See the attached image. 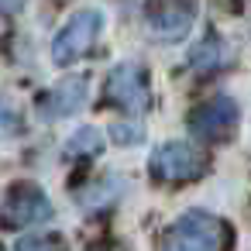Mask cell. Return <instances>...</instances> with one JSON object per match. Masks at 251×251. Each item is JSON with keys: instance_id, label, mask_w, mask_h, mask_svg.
Segmentation results:
<instances>
[{"instance_id": "cell-1", "label": "cell", "mask_w": 251, "mask_h": 251, "mask_svg": "<svg viewBox=\"0 0 251 251\" xmlns=\"http://www.w3.org/2000/svg\"><path fill=\"white\" fill-rule=\"evenodd\" d=\"M230 227L203 210H189L182 213L176 224H169V230L162 234V251H230Z\"/></svg>"}, {"instance_id": "cell-2", "label": "cell", "mask_w": 251, "mask_h": 251, "mask_svg": "<svg viewBox=\"0 0 251 251\" xmlns=\"http://www.w3.org/2000/svg\"><path fill=\"white\" fill-rule=\"evenodd\" d=\"M103 103H110L124 114H145L151 103L145 69L138 62H124V66L110 69V76L103 83Z\"/></svg>"}, {"instance_id": "cell-3", "label": "cell", "mask_w": 251, "mask_h": 251, "mask_svg": "<svg viewBox=\"0 0 251 251\" xmlns=\"http://www.w3.org/2000/svg\"><path fill=\"white\" fill-rule=\"evenodd\" d=\"M100 31H103L100 11H76V14L66 21V28L55 35V42H52V59H55L59 66H73L76 59H83V55L97 45Z\"/></svg>"}, {"instance_id": "cell-4", "label": "cell", "mask_w": 251, "mask_h": 251, "mask_svg": "<svg viewBox=\"0 0 251 251\" xmlns=\"http://www.w3.org/2000/svg\"><path fill=\"white\" fill-rule=\"evenodd\" d=\"M148 165L158 182H193L206 172V155L186 141H169L151 151Z\"/></svg>"}, {"instance_id": "cell-5", "label": "cell", "mask_w": 251, "mask_h": 251, "mask_svg": "<svg viewBox=\"0 0 251 251\" xmlns=\"http://www.w3.org/2000/svg\"><path fill=\"white\" fill-rule=\"evenodd\" d=\"M49 217H52V203H49L45 189L35 182H14L4 196V206H0V224L7 230H21V227L42 224Z\"/></svg>"}, {"instance_id": "cell-6", "label": "cell", "mask_w": 251, "mask_h": 251, "mask_svg": "<svg viewBox=\"0 0 251 251\" xmlns=\"http://www.w3.org/2000/svg\"><path fill=\"white\" fill-rule=\"evenodd\" d=\"M196 11H200V0H148L145 4L148 28L165 42L186 38V31L196 21Z\"/></svg>"}, {"instance_id": "cell-7", "label": "cell", "mask_w": 251, "mask_h": 251, "mask_svg": "<svg viewBox=\"0 0 251 251\" xmlns=\"http://www.w3.org/2000/svg\"><path fill=\"white\" fill-rule=\"evenodd\" d=\"M237 127V103L230 97H213L189 114V131L203 141H227Z\"/></svg>"}, {"instance_id": "cell-8", "label": "cell", "mask_w": 251, "mask_h": 251, "mask_svg": "<svg viewBox=\"0 0 251 251\" xmlns=\"http://www.w3.org/2000/svg\"><path fill=\"white\" fill-rule=\"evenodd\" d=\"M86 100V79L83 76H73V79H62L59 86H52L42 100H38V114L42 121H59L66 114H76Z\"/></svg>"}, {"instance_id": "cell-9", "label": "cell", "mask_w": 251, "mask_h": 251, "mask_svg": "<svg viewBox=\"0 0 251 251\" xmlns=\"http://www.w3.org/2000/svg\"><path fill=\"white\" fill-rule=\"evenodd\" d=\"M69 155H76V158H90V155H97L100 148H103V134L97 131V127H79L73 138H69Z\"/></svg>"}, {"instance_id": "cell-10", "label": "cell", "mask_w": 251, "mask_h": 251, "mask_svg": "<svg viewBox=\"0 0 251 251\" xmlns=\"http://www.w3.org/2000/svg\"><path fill=\"white\" fill-rule=\"evenodd\" d=\"M18 251H66V241L59 234H35V237H21Z\"/></svg>"}, {"instance_id": "cell-11", "label": "cell", "mask_w": 251, "mask_h": 251, "mask_svg": "<svg viewBox=\"0 0 251 251\" xmlns=\"http://www.w3.org/2000/svg\"><path fill=\"white\" fill-rule=\"evenodd\" d=\"M220 62H224V59H220V45H217L213 38L203 42V45L193 52V66H196V69H217Z\"/></svg>"}, {"instance_id": "cell-12", "label": "cell", "mask_w": 251, "mask_h": 251, "mask_svg": "<svg viewBox=\"0 0 251 251\" xmlns=\"http://www.w3.org/2000/svg\"><path fill=\"white\" fill-rule=\"evenodd\" d=\"M110 138H117L121 145H134V141L141 138V124H134V127H127V124H114V127H110Z\"/></svg>"}, {"instance_id": "cell-13", "label": "cell", "mask_w": 251, "mask_h": 251, "mask_svg": "<svg viewBox=\"0 0 251 251\" xmlns=\"http://www.w3.org/2000/svg\"><path fill=\"white\" fill-rule=\"evenodd\" d=\"M25 4V0H0V7H4V11H18Z\"/></svg>"}, {"instance_id": "cell-14", "label": "cell", "mask_w": 251, "mask_h": 251, "mask_svg": "<svg viewBox=\"0 0 251 251\" xmlns=\"http://www.w3.org/2000/svg\"><path fill=\"white\" fill-rule=\"evenodd\" d=\"M0 251H4V248H0Z\"/></svg>"}]
</instances>
